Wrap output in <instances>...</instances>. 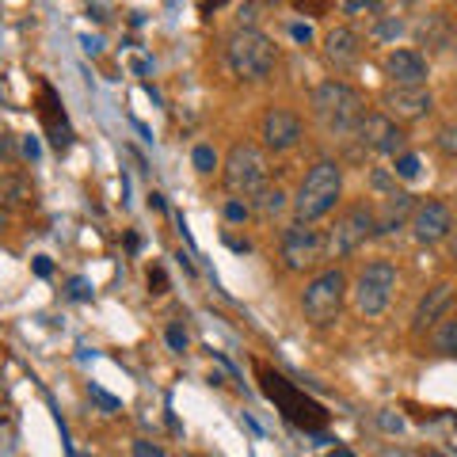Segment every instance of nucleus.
Segmentation results:
<instances>
[{"label":"nucleus","mask_w":457,"mask_h":457,"mask_svg":"<svg viewBox=\"0 0 457 457\" xmlns=\"http://www.w3.org/2000/svg\"><path fill=\"white\" fill-rule=\"evenodd\" d=\"M312 119L324 126V134L332 137H354L359 134V122L366 119V99L343 80H324L312 88Z\"/></svg>","instance_id":"1"},{"label":"nucleus","mask_w":457,"mask_h":457,"mask_svg":"<svg viewBox=\"0 0 457 457\" xmlns=\"http://www.w3.org/2000/svg\"><path fill=\"white\" fill-rule=\"evenodd\" d=\"M255 378H260V389H263V396L275 404L286 420H290L294 427H302V431H324L328 427V411H324V404H317L305 389H297L294 381H286L278 370H270V366H263V362H255Z\"/></svg>","instance_id":"2"},{"label":"nucleus","mask_w":457,"mask_h":457,"mask_svg":"<svg viewBox=\"0 0 457 457\" xmlns=\"http://www.w3.org/2000/svg\"><path fill=\"white\" fill-rule=\"evenodd\" d=\"M225 62L240 80L260 84V80H267L270 73H275L278 50H275V42L260 31V27H237V31L228 35V42H225Z\"/></svg>","instance_id":"3"},{"label":"nucleus","mask_w":457,"mask_h":457,"mask_svg":"<svg viewBox=\"0 0 457 457\" xmlns=\"http://www.w3.org/2000/svg\"><path fill=\"white\" fill-rule=\"evenodd\" d=\"M339 195H343V168L336 161H317L305 171L302 187H297V198H294L297 221H320V218H328V213L336 210Z\"/></svg>","instance_id":"4"},{"label":"nucleus","mask_w":457,"mask_h":457,"mask_svg":"<svg viewBox=\"0 0 457 457\" xmlns=\"http://www.w3.org/2000/svg\"><path fill=\"white\" fill-rule=\"evenodd\" d=\"M225 191L240 195V198H255L267 183H270V168H267V153L252 141H237L233 149L225 153V168H221Z\"/></svg>","instance_id":"5"},{"label":"nucleus","mask_w":457,"mask_h":457,"mask_svg":"<svg viewBox=\"0 0 457 457\" xmlns=\"http://www.w3.org/2000/svg\"><path fill=\"white\" fill-rule=\"evenodd\" d=\"M378 237V210L370 203H351L336 218V225L328 228V260H343L354 255L366 240Z\"/></svg>","instance_id":"6"},{"label":"nucleus","mask_w":457,"mask_h":457,"mask_svg":"<svg viewBox=\"0 0 457 457\" xmlns=\"http://www.w3.org/2000/svg\"><path fill=\"white\" fill-rule=\"evenodd\" d=\"M343 302H347V275H343L339 267H328V270H320V275L305 286L302 312H305L309 324L324 328V324H332L339 317Z\"/></svg>","instance_id":"7"},{"label":"nucleus","mask_w":457,"mask_h":457,"mask_svg":"<svg viewBox=\"0 0 457 457\" xmlns=\"http://www.w3.org/2000/svg\"><path fill=\"white\" fill-rule=\"evenodd\" d=\"M393 290H396V267H393L389 260L366 263L362 275H359V282H354V290H351L354 312H359V317H366V320L381 317V312L389 309V302H393Z\"/></svg>","instance_id":"8"},{"label":"nucleus","mask_w":457,"mask_h":457,"mask_svg":"<svg viewBox=\"0 0 457 457\" xmlns=\"http://www.w3.org/2000/svg\"><path fill=\"white\" fill-rule=\"evenodd\" d=\"M278 255L286 270H312L328 260V233L312 228V221H294L278 240Z\"/></svg>","instance_id":"9"},{"label":"nucleus","mask_w":457,"mask_h":457,"mask_svg":"<svg viewBox=\"0 0 457 457\" xmlns=\"http://www.w3.org/2000/svg\"><path fill=\"white\" fill-rule=\"evenodd\" d=\"M362 149H370L374 156H400L404 153V130H400V122L389 119L385 111H366V119L359 122V134Z\"/></svg>","instance_id":"10"},{"label":"nucleus","mask_w":457,"mask_h":457,"mask_svg":"<svg viewBox=\"0 0 457 457\" xmlns=\"http://www.w3.org/2000/svg\"><path fill=\"white\" fill-rule=\"evenodd\" d=\"M381 104H385V114H389V119L416 122L423 114L435 111V96L427 84H393V88H385Z\"/></svg>","instance_id":"11"},{"label":"nucleus","mask_w":457,"mask_h":457,"mask_svg":"<svg viewBox=\"0 0 457 457\" xmlns=\"http://www.w3.org/2000/svg\"><path fill=\"white\" fill-rule=\"evenodd\" d=\"M302 134H305V122L297 119L290 107H267V114L260 119V137L270 153L294 149L297 141H302Z\"/></svg>","instance_id":"12"},{"label":"nucleus","mask_w":457,"mask_h":457,"mask_svg":"<svg viewBox=\"0 0 457 457\" xmlns=\"http://www.w3.org/2000/svg\"><path fill=\"white\" fill-rule=\"evenodd\" d=\"M411 233H416L420 245H438V240H450L453 233V210L438 198H427V203H416V213H411Z\"/></svg>","instance_id":"13"},{"label":"nucleus","mask_w":457,"mask_h":457,"mask_svg":"<svg viewBox=\"0 0 457 457\" xmlns=\"http://www.w3.org/2000/svg\"><path fill=\"white\" fill-rule=\"evenodd\" d=\"M38 119H42V130H46L50 145L57 153H65L69 145H73V126H69L65 111H62V99H57V92L50 88L46 80L38 84Z\"/></svg>","instance_id":"14"},{"label":"nucleus","mask_w":457,"mask_h":457,"mask_svg":"<svg viewBox=\"0 0 457 457\" xmlns=\"http://www.w3.org/2000/svg\"><path fill=\"white\" fill-rule=\"evenodd\" d=\"M362 54V38L351 31V27H332L324 35V62L336 69V73H347V69L359 62Z\"/></svg>","instance_id":"15"},{"label":"nucleus","mask_w":457,"mask_h":457,"mask_svg":"<svg viewBox=\"0 0 457 457\" xmlns=\"http://www.w3.org/2000/svg\"><path fill=\"white\" fill-rule=\"evenodd\" d=\"M385 73L393 84H427V57L420 50H389L385 54Z\"/></svg>","instance_id":"16"},{"label":"nucleus","mask_w":457,"mask_h":457,"mask_svg":"<svg viewBox=\"0 0 457 457\" xmlns=\"http://www.w3.org/2000/svg\"><path fill=\"white\" fill-rule=\"evenodd\" d=\"M416 213V198L408 191H389L378 206V237H389L396 228H404V221H411Z\"/></svg>","instance_id":"17"},{"label":"nucleus","mask_w":457,"mask_h":457,"mask_svg":"<svg viewBox=\"0 0 457 457\" xmlns=\"http://www.w3.org/2000/svg\"><path fill=\"white\" fill-rule=\"evenodd\" d=\"M450 302H453V286H450V282H435L431 290L423 294V302L416 305V317H411V328H416V332H427V328L442 324V312L450 309Z\"/></svg>","instance_id":"18"},{"label":"nucleus","mask_w":457,"mask_h":457,"mask_svg":"<svg viewBox=\"0 0 457 457\" xmlns=\"http://www.w3.org/2000/svg\"><path fill=\"white\" fill-rule=\"evenodd\" d=\"M420 38H423V46H431V50H442V46H450L453 42V27H450V20L446 16H427L423 23H420Z\"/></svg>","instance_id":"19"},{"label":"nucleus","mask_w":457,"mask_h":457,"mask_svg":"<svg viewBox=\"0 0 457 457\" xmlns=\"http://www.w3.org/2000/svg\"><path fill=\"white\" fill-rule=\"evenodd\" d=\"M35 198V187L23 176H4L0 179V206H27Z\"/></svg>","instance_id":"20"},{"label":"nucleus","mask_w":457,"mask_h":457,"mask_svg":"<svg viewBox=\"0 0 457 457\" xmlns=\"http://www.w3.org/2000/svg\"><path fill=\"white\" fill-rule=\"evenodd\" d=\"M252 206H255V213H260V218H278V213L286 210V191L278 187V183H267V187L260 191L252 198Z\"/></svg>","instance_id":"21"},{"label":"nucleus","mask_w":457,"mask_h":457,"mask_svg":"<svg viewBox=\"0 0 457 457\" xmlns=\"http://www.w3.org/2000/svg\"><path fill=\"white\" fill-rule=\"evenodd\" d=\"M431 347L438 354H450V359H457V317L435 324V336H431Z\"/></svg>","instance_id":"22"},{"label":"nucleus","mask_w":457,"mask_h":457,"mask_svg":"<svg viewBox=\"0 0 457 457\" xmlns=\"http://www.w3.org/2000/svg\"><path fill=\"white\" fill-rule=\"evenodd\" d=\"M164 339H168V347H171V351H176V354H183V351H187V347H191V336H187V328H183L179 320H171V324H168V332H164Z\"/></svg>","instance_id":"23"},{"label":"nucleus","mask_w":457,"mask_h":457,"mask_svg":"<svg viewBox=\"0 0 457 457\" xmlns=\"http://www.w3.org/2000/svg\"><path fill=\"white\" fill-rule=\"evenodd\" d=\"M393 176H400V179H416V176H420V156H416V153H400V156H396Z\"/></svg>","instance_id":"24"},{"label":"nucleus","mask_w":457,"mask_h":457,"mask_svg":"<svg viewBox=\"0 0 457 457\" xmlns=\"http://www.w3.org/2000/svg\"><path fill=\"white\" fill-rule=\"evenodd\" d=\"M336 4L347 12V16H374L381 8V0H336Z\"/></svg>","instance_id":"25"},{"label":"nucleus","mask_w":457,"mask_h":457,"mask_svg":"<svg viewBox=\"0 0 457 457\" xmlns=\"http://www.w3.org/2000/svg\"><path fill=\"white\" fill-rule=\"evenodd\" d=\"M191 161H195V168L203 171V176H210L213 168H218V153H213L210 145H195V153H191Z\"/></svg>","instance_id":"26"},{"label":"nucleus","mask_w":457,"mask_h":457,"mask_svg":"<svg viewBox=\"0 0 457 457\" xmlns=\"http://www.w3.org/2000/svg\"><path fill=\"white\" fill-rule=\"evenodd\" d=\"M248 213H252V206L248 203H240V198H228L225 203V221H248Z\"/></svg>","instance_id":"27"},{"label":"nucleus","mask_w":457,"mask_h":457,"mask_svg":"<svg viewBox=\"0 0 457 457\" xmlns=\"http://www.w3.org/2000/svg\"><path fill=\"white\" fill-rule=\"evenodd\" d=\"M438 149L457 161V122H453V126H446V130H438Z\"/></svg>","instance_id":"28"},{"label":"nucleus","mask_w":457,"mask_h":457,"mask_svg":"<svg viewBox=\"0 0 457 457\" xmlns=\"http://www.w3.org/2000/svg\"><path fill=\"white\" fill-rule=\"evenodd\" d=\"M400 31H404V23H400L396 16H389V20H381V23L374 27V38H381V42H385V38H396Z\"/></svg>","instance_id":"29"},{"label":"nucleus","mask_w":457,"mask_h":457,"mask_svg":"<svg viewBox=\"0 0 457 457\" xmlns=\"http://www.w3.org/2000/svg\"><path fill=\"white\" fill-rule=\"evenodd\" d=\"M134 457H168L161 446H156V442H149V438H134Z\"/></svg>","instance_id":"30"},{"label":"nucleus","mask_w":457,"mask_h":457,"mask_svg":"<svg viewBox=\"0 0 457 457\" xmlns=\"http://www.w3.org/2000/svg\"><path fill=\"white\" fill-rule=\"evenodd\" d=\"M294 4H297V8H302V12H305V16H324V12H328V8H332V4H336V0H294Z\"/></svg>","instance_id":"31"},{"label":"nucleus","mask_w":457,"mask_h":457,"mask_svg":"<svg viewBox=\"0 0 457 457\" xmlns=\"http://www.w3.org/2000/svg\"><path fill=\"white\" fill-rule=\"evenodd\" d=\"M88 396H92V400H96V404L104 408V411H119V400H114L111 393H104V389H96V385L88 389Z\"/></svg>","instance_id":"32"},{"label":"nucleus","mask_w":457,"mask_h":457,"mask_svg":"<svg viewBox=\"0 0 457 457\" xmlns=\"http://www.w3.org/2000/svg\"><path fill=\"white\" fill-rule=\"evenodd\" d=\"M149 294H156V297L168 294V278H164V270H161V267H153V270H149Z\"/></svg>","instance_id":"33"},{"label":"nucleus","mask_w":457,"mask_h":457,"mask_svg":"<svg viewBox=\"0 0 457 457\" xmlns=\"http://www.w3.org/2000/svg\"><path fill=\"white\" fill-rule=\"evenodd\" d=\"M381 427H385V431H404V420L389 416V411H381Z\"/></svg>","instance_id":"34"},{"label":"nucleus","mask_w":457,"mask_h":457,"mask_svg":"<svg viewBox=\"0 0 457 457\" xmlns=\"http://www.w3.org/2000/svg\"><path fill=\"white\" fill-rule=\"evenodd\" d=\"M240 27H255V4L240 8Z\"/></svg>","instance_id":"35"},{"label":"nucleus","mask_w":457,"mask_h":457,"mask_svg":"<svg viewBox=\"0 0 457 457\" xmlns=\"http://www.w3.org/2000/svg\"><path fill=\"white\" fill-rule=\"evenodd\" d=\"M84 50H88V54H99V50H104V42L92 38V35H84Z\"/></svg>","instance_id":"36"},{"label":"nucleus","mask_w":457,"mask_h":457,"mask_svg":"<svg viewBox=\"0 0 457 457\" xmlns=\"http://www.w3.org/2000/svg\"><path fill=\"white\" fill-rule=\"evenodd\" d=\"M23 153L31 156V161H38V141H35V137H27V141H23Z\"/></svg>","instance_id":"37"},{"label":"nucleus","mask_w":457,"mask_h":457,"mask_svg":"<svg viewBox=\"0 0 457 457\" xmlns=\"http://www.w3.org/2000/svg\"><path fill=\"white\" fill-rule=\"evenodd\" d=\"M149 206H153V210H164V195L153 191V195H149Z\"/></svg>","instance_id":"38"},{"label":"nucleus","mask_w":457,"mask_h":457,"mask_svg":"<svg viewBox=\"0 0 457 457\" xmlns=\"http://www.w3.org/2000/svg\"><path fill=\"white\" fill-rule=\"evenodd\" d=\"M73 297H88V286H84V282H80V278H77V282H73Z\"/></svg>","instance_id":"39"},{"label":"nucleus","mask_w":457,"mask_h":457,"mask_svg":"<svg viewBox=\"0 0 457 457\" xmlns=\"http://www.w3.org/2000/svg\"><path fill=\"white\" fill-rule=\"evenodd\" d=\"M35 270H38L42 278H46V275H50V263H46V260H35Z\"/></svg>","instance_id":"40"},{"label":"nucleus","mask_w":457,"mask_h":457,"mask_svg":"<svg viewBox=\"0 0 457 457\" xmlns=\"http://www.w3.org/2000/svg\"><path fill=\"white\" fill-rule=\"evenodd\" d=\"M328 457H354V453H351L347 446H336V450H332V453H328Z\"/></svg>","instance_id":"41"},{"label":"nucleus","mask_w":457,"mask_h":457,"mask_svg":"<svg viewBox=\"0 0 457 457\" xmlns=\"http://www.w3.org/2000/svg\"><path fill=\"white\" fill-rule=\"evenodd\" d=\"M260 4H267V8H278V4H286V0H260Z\"/></svg>","instance_id":"42"},{"label":"nucleus","mask_w":457,"mask_h":457,"mask_svg":"<svg viewBox=\"0 0 457 457\" xmlns=\"http://www.w3.org/2000/svg\"><path fill=\"white\" fill-rule=\"evenodd\" d=\"M450 255H453V260H457V237H450Z\"/></svg>","instance_id":"43"},{"label":"nucleus","mask_w":457,"mask_h":457,"mask_svg":"<svg viewBox=\"0 0 457 457\" xmlns=\"http://www.w3.org/2000/svg\"><path fill=\"white\" fill-rule=\"evenodd\" d=\"M218 4H225V0H206V12H210V8H218Z\"/></svg>","instance_id":"44"},{"label":"nucleus","mask_w":457,"mask_h":457,"mask_svg":"<svg viewBox=\"0 0 457 457\" xmlns=\"http://www.w3.org/2000/svg\"><path fill=\"white\" fill-rule=\"evenodd\" d=\"M453 50H457V46H453Z\"/></svg>","instance_id":"45"}]
</instances>
